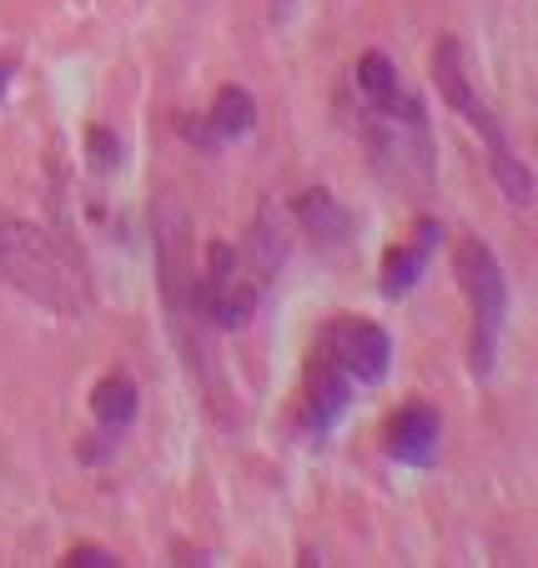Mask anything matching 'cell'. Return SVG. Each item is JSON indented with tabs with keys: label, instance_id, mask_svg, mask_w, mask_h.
<instances>
[{
	"label": "cell",
	"instance_id": "1",
	"mask_svg": "<svg viewBox=\"0 0 538 568\" xmlns=\"http://www.w3.org/2000/svg\"><path fill=\"white\" fill-rule=\"evenodd\" d=\"M282 262H287V226H282L277 206H262L247 226V242H237V247L216 242L206 252V267L196 277V312L206 327H216V333L247 327Z\"/></svg>",
	"mask_w": 538,
	"mask_h": 568
},
{
	"label": "cell",
	"instance_id": "2",
	"mask_svg": "<svg viewBox=\"0 0 538 568\" xmlns=\"http://www.w3.org/2000/svg\"><path fill=\"white\" fill-rule=\"evenodd\" d=\"M428 71H433L438 97L448 101V106L478 131V136H484L488 166H494V176H498V192H504L514 206H528V202H534V172H528V161L518 156L514 141H508L504 116H498V111L484 101V91H478V75H474V61H468V45L458 41V36H443V41L433 45V65H428Z\"/></svg>",
	"mask_w": 538,
	"mask_h": 568
},
{
	"label": "cell",
	"instance_id": "3",
	"mask_svg": "<svg viewBox=\"0 0 538 568\" xmlns=\"http://www.w3.org/2000/svg\"><path fill=\"white\" fill-rule=\"evenodd\" d=\"M0 287L35 302L51 317H81L87 312L81 267H71L61 247L31 222H0Z\"/></svg>",
	"mask_w": 538,
	"mask_h": 568
},
{
	"label": "cell",
	"instance_id": "4",
	"mask_svg": "<svg viewBox=\"0 0 538 568\" xmlns=\"http://www.w3.org/2000/svg\"><path fill=\"white\" fill-rule=\"evenodd\" d=\"M453 277L464 287L468 312H474V373L488 377L498 357V337H504V317H508V277L498 267V257L488 252L484 236L458 232V247H453Z\"/></svg>",
	"mask_w": 538,
	"mask_h": 568
},
{
	"label": "cell",
	"instance_id": "5",
	"mask_svg": "<svg viewBox=\"0 0 538 568\" xmlns=\"http://www.w3.org/2000/svg\"><path fill=\"white\" fill-rule=\"evenodd\" d=\"M363 141L367 156L393 186L408 192H428L433 186V136H428V116L423 101H408L403 111H367L363 106Z\"/></svg>",
	"mask_w": 538,
	"mask_h": 568
},
{
	"label": "cell",
	"instance_id": "6",
	"mask_svg": "<svg viewBox=\"0 0 538 568\" xmlns=\"http://www.w3.org/2000/svg\"><path fill=\"white\" fill-rule=\"evenodd\" d=\"M323 357H333L353 387H367V383H383L388 377V357H393V337L388 327H377L367 317H337L323 337Z\"/></svg>",
	"mask_w": 538,
	"mask_h": 568
},
{
	"label": "cell",
	"instance_id": "7",
	"mask_svg": "<svg viewBox=\"0 0 538 568\" xmlns=\"http://www.w3.org/2000/svg\"><path fill=\"white\" fill-rule=\"evenodd\" d=\"M443 438V413L433 403H403L388 423H383V448L388 458L408 463V468H428Z\"/></svg>",
	"mask_w": 538,
	"mask_h": 568
},
{
	"label": "cell",
	"instance_id": "8",
	"mask_svg": "<svg viewBox=\"0 0 538 568\" xmlns=\"http://www.w3.org/2000/svg\"><path fill=\"white\" fill-rule=\"evenodd\" d=\"M353 403V377L333 363V357L317 353L307 363V377H302V423L313 433H327Z\"/></svg>",
	"mask_w": 538,
	"mask_h": 568
},
{
	"label": "cell",
	"instance_id": "9",
	"mask_svg": "<svg viewBox=\"0 0 538 568\" xmlns=\"http://www.w3.org/2000/svg\"><path fill=\"white\" fill-rule=\"evenodd\" d=\"M292 226H297L317 252H347L353 247V216L337 206L333 192L323 186H307V192L292 196Z\"/></svg>",
	"mask_w": 538,
	"mask_h": 568
},
{
	"label": "cell",
	"instance_id": "10",
	"mask_svg": "<svg viewBox=\"0 0 538 568\" xmlns=\"http://www.w3.org/2000/svg\"><path fill=\"white\" fill-rule=\"evenodd\" d=\"M438 236H443V226L433 222H423L418 232L403 242V247H393L388 257H383V277H377V287H383V297H408L413 287H418V277H423V267H428V257H433V247H438Z\"/></svg>",
	"mask_w": 538,
	"mask_h": 568
},
{
	"label": "cell",
	"instance_id": "11",
	"mask_svg": "<svg viewBox=\"0 0 538 568\" xmlns=\"http://www.w3.org/2000/svg\"><path fill=\"white\" fill-rule=\"evenodd\" d=\"M257 126V106L242 87H222L212 101V111L202 116V126H186V136L196 146H222V141H242L247 131Z\"/></svg>",
	"mask_w": 538,
	"mask_h": 568
},
{
	"label": "cell",
	"instance_id": "12",
	"mask_svg": "<svg viewBox=\"0 0 538 568\" xmlns=\"http://www.w3.org/2000/svg\"><path fill=\"white\" fill-rule=\"evenodd\" d=\"M353 81H357V97H363L367 111H403L408 101H418L408 87H403L398 65H393L383 51H363V55H357Z\"/></svg>",
	"mask_w": 538,
	"mask_h": 568
},
{
	"label": "cell",
	"instance_id": "13",
	"mask_svg": "<svg viewBox=\"0 0 538 568\" xmlns=\"http://www.w3.org/2000/svg\"><path fill=\"white\" fill-rule=\"evenodd\" d=\"M136 408H141V393H136L131 377L111 373V377H101V383L91 387V413H97V423L106 433H126V423L136 418Z\"/></svg>",
	"mask_w": 538,
	"mask_h": 568
},
{
	"label": "cell",
	"instance_id": "14",
	"mask_svg": "<svg viewBox=\"0 0 538 568\" xmlns=\"http://www.w3.org/2000/svg\"><path fill=\"white\" fill-rule=\"evenodd\" d=\"M87 151H91V166H101V172H111V166L121 161V141L111 136L106 126H91L87 131Z\"/></svg>",
	"mask_w": 538,
	"mask_h": 568
},
{
	"label": "cell",
	"instance_id": "15",
	"mask_svg": "<svg viewBox=\"0 0 538 568\" xmlns=\"http://www.w3.org/2000/svg\"><path fill=\"white\" fill-rule=\"evenodd\" d=\"M61 564H65V568H116V564H121V558H111V554H106V548L75 544V548H71V554H65V558H61Z\"/></svg>",
	"mask_w": 538,
	"mask_h": 568
},
{
	"label": "cell",
	"instance_id": "16",
	"mask_svg": "<svg viewBox=\"0 0 538 568\" xmlns=\"http://www.w3.org/2000/svg\"><path fill=\"white\" fill-rule=\"evenodd\" d=\"M292 16H297V0H272V21L277 26H287Z\"/></svg>",
	"mask_w": 538,
	"mask_h": 568
},
{
	"label": "cell",
	"instance_id": "17",
	"mask_svg": "<svg viewBox=\"0 0 538 568\" xmlns=\"http://www.w3.org/2000/svg\"><path fill=\"white\" fill-rule=\"evenodd\" d=\"M11 81H16V61H0V97L11 91Z\"/></svg>",
	"mask_w": 538,
	"mask_h": 568
}]
</instances>
